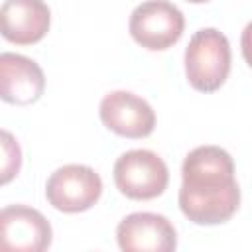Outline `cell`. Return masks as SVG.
Listing matches in <instances>:
<instances>
[{
	"label": "cell",
	"instance_id": "1",
	"mask_svg": "<svg viewBox=\"0 0 252 252\" xmlns=\"http://www.w3.org/2000/svg\"><path fill=\"white\" fill-rule=\"evenodd\" d=\"M179 209L195 224H222L240 205L234 161L220 146H199L181 163Z\"/></svg>",
	"mask_w": 252,
	"mask_h": 252
},
{
	"label": "cell",
	"instance_id": "2",
	"mask_svg": "<svg viewBox=\"0 0 252 252\" xmlns=\"http://www.w3.org/2000/svg\"><path fill=\"white\" fill-rule=\"evenodd\" d=\"M185 77L195 91L220 89L230 73V43L217 28H201L185 47Z\"/></svg>",
	"mask_w": 252,
	"mask_h": 252
},
{
	"label": "cell",
	"instance_id": "3",
	"mask_svg": "<svg viewBox=\"0 0 252 252\" xmlns=\"http://www.w3.org/2000/svg\"><path fill=\"white\" fill-rule=\"evenodd\" d=\"M112 177L116 189L128 199L150 201L167 189L169 169L152 150H128L114 161Z\"/></svg>",
	"mask_w": 252,
	"mask_h": 252
},
{
	"label": "cell",
	"instance_id": "4",
	"mask_svg": "<svg viewBox=\"0 0 252 252\" xmlns=\"http://www.w3.org/2000/svg\"><path fill=\"white\" fill-rule=\"evenodd\" d=\"M185 28L181 10L167 0H146L130 14L128 30L132 39L150 49L163 51L179 41Z\"/></svg>",
	"mask_w": 252,
	"mask_h": 252
},
{
	"label": "cell",
	"instance_id": "5",
	"mask_svg": "<svg viewBox=\"0 0 252 252\" xmlns=\"http://www.w3.org/2000/svg\"><path fill=\"white\" fill-rule=\"evenodd\" d=\"M100 195V175L93 167L81 163L57 167L45 183V197L49 205L63 213H83L91 209Z\"/></svg>",
	"mask_w": 252,
	"mask_h": 252
},
{
	"label": "cell",
	"instance_id": "6",
	"mask_svg": "<svg viewBox=\"0 0 252 252\" xmlns=\"http://www.w3.org/2000/svg\"><path fill=\"white\" fill-rule=\"evenodd\" d=\"M102 124L124 138H146L154 132L156 112L142 96L130 91H112L104 94L98 106Z\"/></svg>",
	"mask_w": 252,
	"mask_h": 252
},
{
	"label": "cell",
	"instance_id": "7",
	"mask_svg": "<svg viewBox=\"0 0 252 252\" xmlns=\"http://www.w3.org/2000/svg\"><path fill=\"white\" fill-rule=\"evenodd\" d=\"M51 224L33 207L10 205L0 213V242L4 250L41 252L51 244Z\"/></svg>",
	"mask_w": 252,
	"mask_h": 252
},
{
	"label": "cell",
	"instance_id": "8",
	"mask_svg": "<svg viewBox=\"0 0 252 252\" xmlns=\"http://www.w3.org/2000/svg\"><path fill=\"white\" fill-rule=\"evenodd\" d=\"M116 240L124 252H171L177 246V232L163 215L132 213L118 222Z\"/></svg>",
	"mask_w": 252,
	"mask_h": 252
},
{
	"label": "cell",
	"instance_id": "9",
	"mask_svg": "<svg viewBox=\"0 0 252 252\" xmlns=\"http://www.w3.org/2000/svg\"><path fill=\"white\" fill-rule=\"evenodd\" d=\"M45 91L41 67L20 53L4 51L0 55V96L10 104H32Z\"/></svg>",
	"mask_w": 252,
	"mask_h": 252
},
{
	"label": "cell",
	"instance_id": "10",
	"mask_svg": "<svg viewBox=\"0 0 252 252\" xmlns=\"http://www.w3.org/2000/svg\"><path fill=\"white\" fill-rule=\"evenodd\" d=\"M51 12L43 0H4L0 8V32L16 45H32L49 30Z\"/></svg>",
	"mask_w": 252,
	"mask_h": 252
},
{
	"label": "cell",
	"instance_id": "11",
	"mask_svg": "<svg viewBox=\"0 0 252 252\" xmlns=\"http://www.w3.org/2000/svg\"><path fill=\"white\" fill-rule=\"evenodd\" d=\"M2 150H4V161H2V183H8L14 175H18L22 165V150L18 142L12 138L8 130H2Z\"/></svg>",
	"mask_w": 252,
	"mask_h": 252
},
{
	"label": "cell",
	"instance_id": "12",
	"mask_svg": "<svg viewBox=\"0 0 252 252\" xmlns=\"http://www.w3.org/2000/svg\"><path fill=\"white\" fill-rule=\"evenodd\" d=\"M240 47H242V57L248 63V67L252 69V22H248L242 30L240 35Z\"/></svg>",
	"mask_w": 252,
	"mask_h": 252
},
{
	"label": "cell",
	"instance_id": "13",
	"mask_svg": "<svg viewBox=\"0 0 252 252\" xmlns=\"http://www.w3.org/2000/svg\"><path fill=\"white\" fill-rule=\"evenodd\" d=\"M187 2H191V4H203V2H209V0H187Z\"/></svg>",
	"mask_w": 252,
	"mask_h": 252
}]
</instances>
